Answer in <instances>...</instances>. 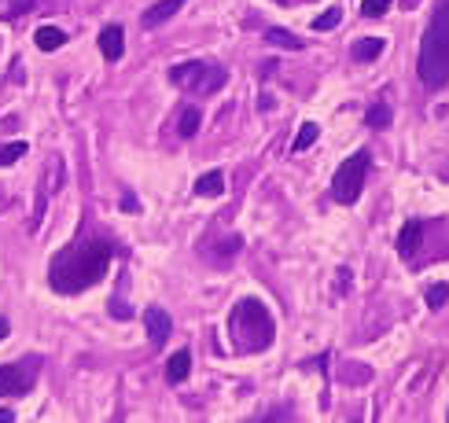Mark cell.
<instances>
[{
    "label": "cell",
    "instance_id": "1",
    "mask_svg": "<svg viewBox=\"0 0 449 423\" xmlns=\"http://www.w3.org/2000/svg\"><path fill=\"white\" fill-rule=\"evenodd\" d=\"M115 243L103 236H85L70 243V247L56 251L48 262V287L56 295H82V291L96 287L107 276V265L115 262Z\"/></svg>",
    "mask_w": 449,
    "mask_h": 423
},
{
    "label": "cell",
    "instance_id": "2",
    "mask_svg": "<svg viewBox=\"0 0 449 423\" xmlns=\"http://www.w3.org/2000/svg\"><path fill=\"white\" fill-rule=\"evenodd\" d=\"M416 74L427 92L449 85V0H438L431 11V26L424 30L420 56H416Z\"/></svg>",
    "mask_w": 449,
    "mask_h": 423
},
{
    "label": "cell",
    "instance_id": "3",
    "mask_svg": "<svg viewBox=\"0 0 449 423\" xmlns=\"http://www.w3.org/2000/svg\"><path fill=\"white\" fill-rule=\"evenodd\" d=\"M229 328H232V335L239 339V343H236L239 353H262V350L272 346V339H277V324H272L269 309H265L258 298L236 302Z\"/></svg>",
    "mask_w": 449,
    "mask_h": 423
},
{
    "label": "cell",
    "instance_id": "4",
    "mask_svg": "<svg viewBox=\"0 0 449 423\" xmlns=\"http://www.w3.org/2000/svg\"><path fill=\"white\" fill-rule=\"evenodd\" d=\"M224 74L214 63H203V59H191V63H177L170 70V81L177 85L181 92H191V96H214L221 85H224Z\"/></svg>",
    "mask_w": 449,
    "mask_h": 423
},
{
    "label": "cell",
    "instance_id": "5",
    "mask_svg": "<svg viewBox=\"0 0 449 423\" xmlns=\"http://www.w3.org/2000/svg\"><path fill=\"white\" fill-rule=\"evenodd\" d=\"M368 166H372L368 151H354L350 158H343V166L335 170V177H331V199L343 203V206H354L361 199V191H365Z\"/></svg>",
    "mask_w": 449,
    "mask_h": 423
},
{
    "label": "cell",
    "instance_id": "6",
    "mask_svg": "<svg viewBox=\"0 0 449 423\" xmlns=\"http://www.w3.org/2000/svg\"><path fill=\"white\" fill-rule=\"evenodd\" d=\"M37 357L30 361H11V365H0V398H19L30 394L37 383Z\"/></svg>",
    "mask_w": 449,
    "mask_h": 423
},
{
    "label": "cell",
    "instance_id": "7",
    "mask_svg": "<svg viewBox=\"0 0 449 423\" xmlns=\"http://www.w3.org/2000/svg\"><path fill=\"white\" fill-rule=\"evenodd\" d=\"M144 324H148V339H151V346L158 350L170 339V332H173V320H170V313L166 309H158V305H148L144 309Z\"/></svg>",
    "mask_w": 449,
    "mask_h": 423
},
{
    "label": "cell",
    "instance_id": "8",
    "mask_svg": "<svg viewBox=\"0 0 449 423\" xmlns=\"http://www.w3.org/2000/svg\"><path fill=\"white\" fill-rule=\"evenodd\" d=\"M394 247H398V254H402V258H409V262H412L416 251L424 247V221H420V217H409V221L402 225V232H398V243H394Z\"/></svg>",
    "mask_w": 449,
    "mask_h": 423
},
{
    "label": "cell",
    "instance_id": "9",
    "mask_svg": "<svg viewBox=\"0 0 449 423\" xmlns=\"http://www.w3.org/2000/svg\"><path fill=\"white\" fill-rule=\"evenodd\" d=\"M100 52L107 63H118L122 52H125V34H122V26H103V34H100Z\"/></svg>",
    "mask_w": 449,
    "mask_h": 423
},
{
    "label": "cell",
    "instance_id": "10",
    "mask_svg": "<svg viewBox=\"0 0 449 423\" xmlns=\"http://www.w3.org/2000/svg\"><path fill=\"white\" fill-rule=\"evenodd\" d=\"M184 4H188V0H158V4H151L148 11H144V26H148V30L163 26V23L173 19V15H177Z\"/></svg>",
    "mask_w": 449,
    "mask_h": 423
},
{
    "label": "cell",
    "instance_id": "11",
    "mask_svg": "<svg viewBox=\"0 0 449 423\" xmlns=\"http://www.w3.org/2000/svg\"><path fill=\"white\" fill-rule=\"evenodd\" d=\"M383 37H361V41H354V48H350V56H354L358 63H376L379 56H383Z\"/></svg>",
    "mask_w": 449,
    "mask_h": 423
},
{
    "label": "cell",
    "instance_id": "12",
    "mask_svg": "<svg viewBox=\"0 0 449 423\" xmlns=\"http://www.w3.org/2000/svg\"><path fill=\"white\" fill-rule=\"evenodd\" d=\"M188 372H191V353L188 350H177L166 361V383H184Z\"/></svg>",
    "mask_w": 449,
    "mask_h": 423
},
{
    "label": "cell",
    "instance_id": "13",
    "mask_svg": "<svg viewBox=\"0 0 449 423\" xmlns=\"http://www.w3.org/2000/svg\"><path fill=\"white\" fill-rule=\"evenodd\" d=\"M224 191V173L221 170H210L196 177V195H203V199H217V195Z\"/></svg>",
    "mask_w": 449,
    "mask_h": 423
},
{
    "label": "cell",
    "instance_id": "14",
    "mask_svg": "<svg viewBox=\"0 0 449 423\" xmlns=\"http://www.w3.org/2000/svg\"><path fill=\"white\" fill-rule=\"evenodd\" d=\"M34 44L41 48V52H59V48L67 44V34H63L59 26H41L34 34Z\"/></svg>",
    "mask_w": 449,
    "mask_h": 423
},
{
    "label": "cell",
    "instance_id": "15",
    "mask_svg": "<svg viewBox=\"0 0 449 423\" xmlns=\"http://www.w3.org/2000/svg\"><path fill=\"white\" fill-rule=\"evenodd\" d=\"M199 125H203V111L196 107V103H188L184 111H181V118H177V133L184 137V140H191L199 133Z\"/></svg>",
    "mask_w": 449,
    "mask_h": 423
},
{
    "label": "cell",
    "instance_id": "16",
    "mask_svg": "<svg viewBox=\"0 0 449 423\" xmlns=\"http://www.w3.org/2000/svg\"><path fill=\"white\" fill-rule=\"evenodd\" d=\"M265 41L269 44H277V48H287V52H298V48H306L302 44L291 30H280V26H272V30H265Z\"/></svg>",
    "mask_w": 449,
    "mask_h": 423
},
{
    "label": "cell",
    "instance_id": "17",
    "mask_svg": "<svg viewBox=\"0 0 449 423\" xmlns=\"http://www.w3.org/2000/svg\"><path fill=\"white\" fill-rule=\"evenodd\" d=\"M317 137H320V125L317 122H302V129H298V137H295L291 148L295 151H310L313 144H317Z\"/></svg>",
    "mask_w": 449,
    "mask_h": 423
},
{
    "label": "cell",
    "instance_id": "18",
    "mask_svg": "<svg viewBox=\"0 0 449 423\" xmlns=\"http://www.w3.org/2000/svg\"><path fill=\"white\" fill-rule=\"evenodd\" d=\"M365 122H368V129H387L391 125V103H372Z\"/></svg>",
    "mask_w": 449,
    "mask_h": 423
},
{
    "label": "cell",
    "instance_id": "19",
    "mask_svg": "<svg viewBox=\"0 0 449 423\" xmlns=\"http://www.w3.org/2000/svg\"><path fill=\"white\" fill-rule=\"evenodd\" d=\"M26 151H30V144H26V140H11V144H4V148H0V166H15V162H19Z\"/></svg>",
    "mask_w": 449,
    "mask_h": 423
},
{
    "label": "cell",
    "instance_id": "20",
    "mask_svg": "<svg viewBox=\"0 0 449 423\" xmlns=\"http://www.w3.org/2000/svg\"><path fill=\"white\" fill-rule=\"evenodd\" d=\"M424 302H427V309H442L449 302V284H431L427 295H424Z\"/></svg>",
    "mask_w": 449,
    "mask_h": 423
},
{
    "label": "cell",
    "instance_id": "21",
    "mask_svg": "<svg viewBox=\"0 0 449 423\" xmlns=\"http://www.w3.org/2000/svg\"><path fill=\"white\" fill-rule=\"evenodd\" d=\"M339 23H343V11H339V8H328L324 15H317V19H313V30H320V34H328V30H335Z\"/></svg>",
    "mask_w": 449,
    "mask_h": 423
},
{
    "label": "cell",
    "instance_id": "22",
    "mask_svg": "<svg viewBox=\"0 0 449 423\" xmlns=\"http://www.w3.org/2000/svg\"><path fill=\"white\" fill-rule=\"evenodd\" d=\"M394 0H361V15L365 19H383V15L391 11Z\"/></svg>",
    "mask_w": 449,
    "mask_h": 423
},
{
    "label": "cell",
    "instance_id": "23",
    "mask_svg": "<svg viewBox=\"0 0 449 423\" xmlns=\"http://www.w3.org/2000/svg\"><path fill=\"white\" fill-rule=\"evenodd\" d=\"M34 8V0H15V8H11V15H23V11H30Z\"/></svg>",
    "mask_w": 449,
    "mask_h": 423
},
{
    "label": "cell",
    "instance_id": "24",
    "mask_svg": "<svg viewBox=\"0 0 449 423\" xmlns=\"http://www.w3.org/2000/svg\"><path fill=\"white\" fill-rule=\"evenodd\" d=\"M8 332H11V324H8V317H0V343L8 339Z\"/></svg>",
    "mask_w": 449,
    "mask_h": 423
},
{
    "label": "cell",
    "instance_id": "25",
    "mask_svg": "<svg viewBox=\"0 0 449 423\" xmlns=\"http://www.w3.org/2000/svg\"><path fill=\"white\" fill-rule=\"evenodd\" d=\"M11 419H15V412H11V409H0V423H11Z\"/></svg>",
    "mask_w": 449,
    "mask_h": 423
},
{
    "label": "cell",
    "instance_id": "26",
    "mask_svg": "<svg viewBox=\"0 0 449 423\" xmlns=\"http://www.w3.org/2000/svg\"><path fill=\"white\" fill-rule=\"evenodd\" d=\"M277 4H284V0H277Z\"/></svg>",
    "mask_w": 449,
    "mask_h": 423
},
{
    "label": "cell",
    "instance_id": "27",
    "mask_svg": "<svg viewBox=\"0 0 449 423\" xmlns=\"http://www.w3.org/2000/svg\"><path fill=\"white\" fill-rule=\"evenodd\" d=\"M445 416H449V412H445Z\"/></svg>",
    "mask_w": 449,
    "mask_h": 423
}]
</instances>
